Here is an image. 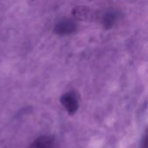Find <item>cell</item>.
<instances>
[{
  "instance_id": "obj_4",
  "label": "cell",
  "mask_w": 148,
  "mask_h": 148,
  "mask_svg": "<svg viewBox=\"0 0 148 148\" xmlns=\"http://www.w3.org/2000/svg\"><path fill=\"white\" fill-rule=\"evenodd\" d=\"M116 19H117L116 14L112 12V13H108V14L105 15L103 22H104L106 27H110V26H112L114 24V23L115 22Z\"/></svg>"
},
{
  "instance_id": "obj_1",
  "label": "cell",
  "mask_w": 148,
  "mask_h": 148,
  "mask_svg": "<svg viewBox=\"0 0 148 148\" xmlns=\"http://www.w3.org/2000/svg\"><path fill=\"white\" fill-rule=\"evenodd\" d=\"M61 103L66 111L69 114H74L76 113L79 108V101L77 95L75 92H68L62 95L61 97Z\"/></svg>"
},
{
  "instance_id": "obj_3",
  "label": "cell",
  "mask_w": 148,
  "mask_h": 148,
  "mask_svg": "<svg viewBox=\"0 0 148 148\" xmlns=\"http://www.w3.org/2000/svg\"><path fill=\"white\" fill-rule=\"evenodd\" d=\"M77 29L76 23L72 20H63L59 22L55 28L56 33L59 35H70L74 33Z\"/></svg>"
},
{
  "instance_id": "obj_2",
  "label": "cell",
  "mask_w": 148,
  "mask_h": 148,
  "mask_svg": "<svg viewBox=\"0 0 148 148\" xmlns=\"http://www.w3.org/2000/svg\"><path fill=\"white\" fill-rule=\"evenodd\" d=\"M29 148H58V143L55 137L43 135L35 140Z\"/></svg>"
}]
</instances>
